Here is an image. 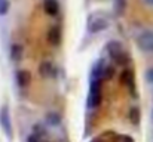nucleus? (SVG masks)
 Masks as SVG:
<instances>
[{
  "instance_id": "obj_3",
  "label": "nucleus",
  "mask_w": 153,
  "mask_h": 142,
  "mask_svg": "<svg viewBox=\"0 0 153 142\" xmlns=\"http://www.w3.org/2000/svg\"><path fill=\"white\" fill-rule=\"evenodd\" d=\"M107 52L110 55L111 59H114L116 62L122 64L125 62L126 59H123V49H122V45L117 42V40H111L108 45H107Z\"/></svg>"
},
{
  "instance_id": "obj_17",
  "label": "nucleus",
  "mask_w": 153,
  "mask_h": 142,
  "mask_svg": "<svg viewBox=\"0 0 153 142\" xmlns=\"http://www.w3.org/2000/svg\"><path fill=\"white\" fill-rule=\"evenodd\" d=\"M146 80H147L150 85H153V68H150V70L146 73Z\"/></svg>"
},
{
  "instance_id": "obj_6",
  "label": "nucleus",
  "mask_w": 153,
  "mask_h": 142,
  "mask_svg": "<svg viewBox=\"0 0 153 142\" xmlns=\"http://www.w3.org/2000/svg\"><path fill=\"white\" fill-rule=\"evenodd\" d=\"M48 42L53 47L59 46V43H61V28L58 25H52L49 28V31H48Z\"/></svg>"
},
{
  "instance_id": "obj_14",
  "label": "nucleus",
  "mask_w": 153,
  "mask_h": 142,
  "mask_svg": "<svg viewBox=\"0 0 153 142\" xmlns=\"http://www.w3.org/2000/svg\"><path fill=\"white\" fill-rule=\"evenodd\" d=\"M48 123L52 124V126L58 124V123H59V114H58V113H49V114H48Z\"/></svg>"
},
{
  "instance_id": "obj_2",
  "label": "nucleus",
  "mask_w": 153,
  "mask_h": 142,
  "mask_svg": "<svg viewBox=\"0 0 153 142\" xmlns=\"http://www.w3.org/2000/svg\"><path fill=\"white\" fill-rule=\"evenodd\" d=\"M107 27H108V21L102 15H92V16H89V22H88L89 33H92V34L100 33L102 30H105Z\"/></svg>"
},
{
  "instance_id": "obj_5",
  "label": "nucleus",
  "mask_w": 153,
  "mask_h": 142,
  "mask_svg": "<svg viewBox=\"0 0 153 142\" xmlns=\"http://www.w3.org/2000/svg\"><path fill=\"white\" fill-rule=\"evenodd\" d=\"M0 124H1L3 130L6 132L7 138H12V123H10V116H9L7 107H3L0 111Z\"/></svg>"
},
{
  "instance_id": "obj_7",
  "label": "nucleus",
  "mask_w": 153,
  "mask_h": 142,
  "mask_svg": "<svg viewBox=\"0 0 153 142\" xmlns=\"http://www.w3.org/2000/svg\"><path fill=\"white\" fill-rule=\"evenodd\" d=\"M53 71H55V67L51 61H43L40 65H39V74L45 79H49L53 76Z\"/></svg>"
},
{
  "instance_id": "obj_15",
  "label": "nucleus",
  "mask_w": 153,
  "mask_h": 142,
  "mask_svg": "<svg viewBox=\"0 0 153 142\" xmlns=\"http://www.w3.org/2000/svg\"><path fill=\"white\" fill-rule=\"evenodd\" d=\"M129 117H131V121L137 124V123H138V118H140V111H138V108H132L131 113H129Z\"/></svg>"
},
{
  "instance_id": "obj_8",
  "label": "nucleus",
  "mask_w": 153,
  "mask_h": 142,
  "mask_svg": "<svg viewBox=\"0 0 153 142\" xmlns=\"http://www.w3.org/2000/svg\"><path fill=\"white\" fill-rule=\"evenodd\" d=\"M43 9H45V13H46V15H49V16H56L58 12H59V4H58L56 0H45Z\"/></svg>"
},
{
  "instance_id": "obj_16",
  "label": "nucleus",
  "mask_w": 153,
  "mask_h": 142,
  "mask_svg": "<svg viewBox=\"0 0 153 142\" xmlns=\"http://www.w3.org/2000/svg\"><path fill=\"white\" fill-rule=\"evenodd\" d=\"M114 74V68L113 67H105L104 68V79H111Z\"/></svg>"
},
{
  "instance_id": "obj_10",
  "label": "nucleus",
  "mask_w": 153,
  "mask_h": 142,
  "mask_svg": "<svg viewBox=\"0 0 153 142\" xmlns=\"http://www.w3.org/2000/svg\"><path fill=\"white\" fill-rule=\"evenodd\" d=\"M22 55H24V49L21 45H12L10 47V58L15 61V62H19L21 59H22Z\"/></svg>"
},
{
  "instance_id": "obj_9",
  "label": "nucleus",
  "mask_w": 153,
  "mask_h": 142,
  "mask_svg": "<svg viewBox=\"0 0 153 142\" xmlns=\"http://www.w3.org/2000/svg\"><path fill=\"white\" fill-rule=\"evenodd\" d=\"M15 80H16V83H18L19 88L27 86L28 82H30V74H28V71H25V70H18L16 74H15Z\"/></svg>"
},
{
  "instance_id": "obj_4",
  "label": "nucleus",
  "mask_w": 153,
  "mask_h": 142,
  "mask_svg": "<svg viewBox=\"0 0 153 142\" xmlns=\"http://www.w3.org/2000/svg\"><path fill=\"white\" fill-rule=\"evenodd\" d=\"M138 45L143 50L153 53V31H143L138 36Z\"/></svg>"
},
{
  "instance_id": "obj_11",
  "label": "nucleus",
  "mask_w": 153,
  "mask_h": 142,
  "mask_svg": "<svg viewBox=\"0 0 153 142\" xmlns=\"http://www.w3.org/2000/svg\"><path fill=\"white\" fill-rule=\"evenodd\" d=\"M120 82H122L126 88L132 89V85H134V76H132V73H131L129 70H123L122 74H120Z\"/></svg>"
},
{
  "instance_id": "obj_12",
  "label": "nucleus",
  "mask_w": 153,
  "mask_h": 142,
  "mask_svg": "<svg viewBox=\"0 0 153 142\" xmlns=\"http://www.w3.org/2000/svg\"><path fill=\"white\" fill-rule=\"evenodd\" d=\"M9 9H10V3H9V0H0V16L7 15Z\"/></svg>"
},
{
  "instance_id": "obj_13",
  "label": "nucleus",
  "mask_w": 153,
  "mask_h": 142,
  "mask_svg": "<svg viewBox=\"0 0 153 142\" xmlns=\"http://www.w3.org/2000/svg\"><path fill=\"white\" fill-rule=\"evenodd\" d=\"M126 7V0H114V9L117 13H123Z\"/></svg>"
},
{
  "instance_id": "obj_18",
  "label": "nucleus",
  "mask_w": 153,
  "mask_h": 142,
  "mask_svg": "<svg viewBox=\"0 0 153 142\" xmlns=\"http://www.w3.org/2000/svg\"><path fill=\"white\" fill-rule=\"evenodd\" d=\"M146 4H149V6H153V0H143Z\"/></svg>"
},
{
  "instance_id": "obj_1",
  "label": "nucleus",
  "mask_w": 153,
  "mask_h": 142,
  "mask_svg": "<svg viewBox=\"0 0 153 142\" xmlns=\"http://www.w3.org/2000/svg\"><path fill=\"white\" fill-rule=\"evenodd\" d=\"M104 79V68L102 64H97L92 77H91V86H89V95H88V108L95 110L101 104V82Z\"/></svg>"
}]
</instances>
